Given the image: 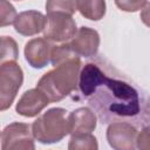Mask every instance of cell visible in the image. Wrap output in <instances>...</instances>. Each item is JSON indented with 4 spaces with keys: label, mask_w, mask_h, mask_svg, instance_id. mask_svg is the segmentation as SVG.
<instances>
[{
    "label": "cell",
    "mask_w": 150,
    "mask_h": 150,
    "mask_svg": "<svg viewBox=\"0 0 150 150\" xmlns=\"http://www.w3.org/2000/svg\"><path fill=\"white\" fill-rule=\"evenodd\" d=\"M18 14L13 5L8 1L1 0L0 1V26L5 27L7 25L14 23Z\"/></svg>",
    "instance_id": "obj_18"
},
{
    "label": "cell",
    "mask_w": 150,
    "mask_h": 150,
    "mask_svg": "<svg viewBox=\"0 0 150 150\" xmlns=\"http://www.w3.org/2000/svg\"><path fill=\"white\" fill-rule=\"evenodd\" d=\"M18 56H19V50L16 42L11 36H1V54H0L1 63L7 61H16Z\"/></svg>",
    "instance_id": "obj_16"
},
{
    "label": "cell",
    "mask_w": 150,
    "mask_h": 150,
    "mask_svg": "<svg viewBox=\"0 0 150 150\" xmlns=\"http://www.w3.org/2000/svg\"><path fill=\"white\" fill-rule=\"evenodd\" d=\"M68 150H98L97 139L91 134H79L71 135Z\"/></svg>",
    "instance_id": "obj_14"
},
{
    "label": "cell",
    "mask_w": 150,
    "mask_h": 150,
    "mask_svg": "<svg viewBox=\"0 0 150 150\" xmlns=\"http://www.w3.org/2000/svg\"><path fill=\"white\" fill-rule=\"evenodd\" d=\"M136 144L138 150H150V124L144 127L137 135Z\"/></svg>",
    "instance_id": "obj_19"
},
{
    "label": "cell",
    "mask_w": 150,
    "mask_h": 150,
    "mask_svg": "<svg viewBox=\"0 0 150 150\" xmlns=\"http://www.w3.org/2000/svg\"><path fill=\"white\" fill-rule=\"evenodd\" d=\"M107 141L114 150H136L137 130L128 123H112L107 129Z\"/></svg>",
    "instance_id": "obj_7"
},
{
    "label": "cell",
    "mask_w": 150,
    "mask_h": 150,
    "mask_svg": "<svg viewBox=\"0 0 150 150\" xmlns=\"http://www.w3.org/2000/svg\"><path fill=\"white\" fill-rule=\"evenodd\" d=\"M69 46L79 57L95 56L100 46V35L95 29L81 27L73 38L71 42H69Z\"/></svg>",
    "instance_id": "obj_8"
},
{
    "label": "cell",
    "mask_w": 150,
    "mask_h": 150,
    "mask_svg": "<svg viewBox=\"0 0 150 150\" xmlns=\"http://www.w3.org/2000/svg\"><path fill=\"white\" fill-rule=\"evenodd\" d=\"M23 81L21 67L15 61H7L0 66V109H8Z\"/></svg>",
    "instance_id": "obj_4"
},
{
    "label": "cell",
    "mask_w": 150,
    "mask_h": 150,
    "mask_svg": "<svg viewBox=\"0 0 150 150\" xmlns=\"http://www.w3.org/2000/svg\"><path fill=\"white\" fill-rule=\"evenodd\" d=\"M54 46L45 38L29 40L25 46L26 61L33 68H43L48 64Z\"/></svg>",
    "instance_id": "obj_9"
},
{
    "label": "cell",
    "mask_w": 150,
    "mask_h": 150,
    "mask_svg": "<svg viewBox=\"0 0 150 150\" xmlns=\"http://www.w3.org/2000/svg\"><path fill=\"white\" fill-rule=\"evenodd\" d=\"M46 11L47 13H67L73 15L75 11H77L76 1H48L46 4Z\"/></svg>",
    "instance_id": "obj_17"
},
{
    "label": "cell",
    "mask_w": 150,
    "mask_h": 150,
    "mask_svg": "<svg viewBox=\"0 0 150 150\" xmlns=\"http://www.w3.org/2000/svg\"><path fill=\"white\" fill-rule=\"evenodd\" d=\"M13 25L19 34L30 36L43 32L46 26V16L38 11H25L18 14Z\"/></svg>",
    "instance_id": "obj_11"
},
{
    "label": "cell",
    "mask_w": 150,
    "mask_h": 150,
    "mask_svg": "<svg viewBox=\"0 0 150 150\" xmlns=\"http://www.w3.org/2000/svg\"><path fill=\"white\" fill-rule=\"evenodd\" d=\"M116 6L125 12H136L138 9H142L146 1H116Z\"/></svg>",
    "instance_id": "obj_20"
},
{
    "label": "cell",
    "mask_w": 150,
    "mask_h": 150,
    "mask_svg": "<svg viewBox=\"0 0 150 150\" xmlns=\"http://www.w3.org/2000/svg\"><path fill=\"white\" fill-rule=\"evenodd\" d=\"M82 97L102 124H150V93L104 59L86 63L80 73Z\"/></svg>",
    "instance_id": "obj_1"
},
{
    "label": "cell",
    "mask_w": 150,
    "mask_h": 150,
    "mask_svg": "<svg viewBox=\"0 0 150 150\" xmlns=\"http://www.w3.org/2000/svg\"><path fill=\"white\" fill-rule=\"evenodd\" d=\"M32 131L34 138L42 144L60 142L70 131L67 110L63 108L47 110L33 122Z\"/></svg>",
    "instance_id": "obj_3"
},
{
    "label": "cell",
    "mask_w": 150,
    "mask_h": 150,
    "mask_svg": "<svg viewBox=\"0 0 150 150\" xmlns=\"http://www.w3.org/2000/svg\"><path fill=\"white\" fill-rule=\"evenodd\" d=\"M141 20L144 25L150 27V1H146L145 6L141 11Z\"/></svg>",
    "instance_id": "obj_21"
},
{
    "label": "cell",
    "mask_w": 150,
    "mask_h": 150,
    "mask_svg": "<svg viewBox=\"0 0 150 150\" xmlns=\"http://www.w3.org/2000/svg\"><path fill=\"white\" fill-rule=\"evenodd\" d=\"M77 11L87 19L97 21L105 14V2L101 0L94 1H76Z\"/></svg>",
    "instance_id": "obj_13"
},
{
    "label": "cell",
    "mask_w": 150,
    "mask_h": 150,
    "mask_svg": "<svg viewBox=\"0 0 150 150\" xmlns=\"http://www.w3.org/2000/svg\"><path fill=\"white\" fill-rule=\"evenodd\" d=\"M76 33V22L70 14L59 12L47 13L46 26L43 29L45 39L62 42L74 38Z\"/></svg>",
    "instance_id": "obj_5"
},
{
    "label": "cell",
    "mask_w": 150,
    "mask_h": 150,
    "mask_svg": "<svg viewBox=\"0 0 150 150\" xmlns=\"http://www.w3.org/2000/svg\"><path fill=\"white\" fill-rule=\"evenodd\" d=\"M69 134L79 135V134H90L96 128V117L95 114L86 107L77 108L73 110L69 116Z\"/></svg>",
    "instance_id": "obj_12"
},
{
    "label": "cell",
    "mask_w": 150,
    "mask_h": 150,
    "mask_svg": "<svg viewBox=\"0 0 150 150\" xmlns=\"http://www.w3.org/2000/svg\"><path fill=\"white\" fill-rule=\"evenodd\" d=\"M33 137L28 124L13 122L1 132V150H35Z\"/></svg>",
    "instance_id": "obj_6"
},
{
    "label": "cell",
    "mask_w": 150,
    "mask_h": 150,
    "mask_svg": "<svg viewBox=\"0 0 150 150\" xmlns=\"http://www.w3.org/2000/svg\"><path fill=\"white\" fill-rule=\"evenodd\" d=\"M81 67L80 57L69 60L47 71L39 80L36 88L41 90L49 102H57L68 96L77 86Z\"/></svg>",
    "instance_id": "obj_2"
},
{
    "label": "cell",
    "mask_w": 150,
    "mask_h": 150,
    "mask_svg": "<svg viewBox=\"0 0 150 150\" xmlns=\"http://www.w3.org/2000/svg\"><path fill=\"white\" fill-rule=\"evenodd\" d=\"M49 104V100L47 96L39 90L29 89L22 94L20 100L16 103V112L25 117H33L40 114V111Z\"/></svg>",
    "instance_id": "obj_10"
},
{
    "label": "cell",
    "mask_w": 150,
    "mask_h": 150,
    "mask_svg": "<svg viewBox=\"0 0 150 150\" xmlns=\"http://www.w3.org/2000/svg\"><path fill=\"white\" fill-rule=\"evenodd\" d=\"M76 57H79V56L73 52L69 43H63L60 46H54V48L52 50L50 62L54 67H57L69 60L76 59Z\"/></svg>",
    "instance_id": "obj_15"
}]
</instances>
